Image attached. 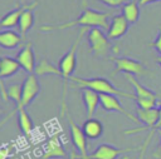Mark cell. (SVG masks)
Wrapping results in <instances>:
<instances>
[{"label": "cell", "instance_id": "5b68a950", "mask_svg": "<svg viewBox=\"0 0 161 159\" xmlns=\"http://www.w3.org/2000/svg\"><path fill=\"white\" fill-rule=\"evenodd\" d=\"M111 60H113L116 68H114V74L116 73H123V74H132V75H147L148 74V69L145 64H142L141 61L132 59V58H127V56H122V58H117V56H112Z\"/></svg>", "mask_w": 161, "mask_h": 159}, {"label": "cell", "instance_id": "1f68e13d", "mask_svg": "<svg viewBox=\"0 0 161 159\" xmlns=\"http://www.w3.org/2000/svg\"><path fill=\"white\" fill-rule=\"evenodd\" d=\"M1 63H3V58H0V69H1Z\"/></svg>", "mask_w": 161, "mask_h": 159}, {"label": "cell", "instance_id": "4dcf8cb0", "mask_svg": "<svg viewBox=\"0 0 161 159\" xmlns=\"http://www.w3.org/2000/svg\"><path fill=\"white\" fill-rule=\"evenodd\" d=\"M156 61H157V64L161 66V55H158V56L156 58Z\"/></svg>", "mask_w": 161, "mask_h": 159}, {"label": "cell", "instance_id": "8992f818", "mask_svg": "<svg viewBox=\"0 0 161 159\" xmlns=\"http://www.w3.org/2000/svg\"><path fill=\"white\" fill-rule=\"evenodd\" d=\"M69 129H70V136H72V141L73 145L75 146V149L78 150V155L80 156V159H89V154H88V138L86 136L82 126L77 125L74 123V120L70 118L69 119Z\"/></svg>", "mask_w": 161, "mask_h": 159}, {"label": "cell", "instance_id": "e575fe53", "mask_svg": "<svg viewBox=\"0 0 161 159\" xmlns=\"http://www.w3.org/2000/svg\"><path fill=\"white\" fill-rule=\"evenodd\" d=\"M20 3H25V0H20Z\"/></svg>", "mask_w": 161, "mask_h": 159}, {"label": "cell", "instance_id": "7c38bea8", "mask_svg": "<svg viewBox=\"0 0 161 159\" xmlns=\"http://www.w3.org/2000/svg\"><path fill=\"white\" fill-rule=\"evenodd\" d=\"M18 63L20 64V66L29 74L34 73L35 69V58H34V53H33V45L31 43H26L24 45V48L18 53L16 58Z\"/></svg>", "mask_w": 161, "mask_h": 159}, {"label": "cell", "instance_id": "9a60e30c", "mask_svg": "<svg viewBox=\"0 0 161 159\" xmlns=\"http://www.w3.org/2000/svg\"><path fill=\"white\" fill-rule=\"evenodd\" d=\"M82 129L88 139H98L103 134V125L98 119L88 118L84 124L82 125Z\"/></svg>", "mask_w": 161, "mask_h": 159}, {"label": "cell", "instance_id": "d590c367", "mask_svg": "<svg viewBox=\"0 0 161 159\" xmlns=\"http://www.w3.org/2000/svg\"><path fill=\"white\" fill-rule=\"evenodd\" d=\"M158 130H161V125H160V128H158Z\"/></svg>", "mask_w": 161, "mask_h": 159}, {"label": "cell", "instance_id": "e0dca14e", "mask_svg": "<svg viewBox=\"0 0 161 159\" xmlns=\"http://www.w3.org/2000/svg\"><path fill=\"white\" fill-rule=\"evenodd\" d=\"M23 40V36L13 30L0 31V46L5 49H14L16 48Z\"/></svg>", "mask_w": 161, "mask_h": 159}, {"label": "cell", "instance_id": "3957f363", "mask_svg": "<svg viewBox=\"0 0 161 159\" xmlns=\"http://www.w3.org/2000/svg\"><path fill=\"white\" fill-rule=\"evenodd\" d=\"M70 81L75 83L80 89L82 88H89L99 94H113L121 98H126V99H136L135 94L131 93H126L119 90L118 88H116L109 80L104 79V78H92V79H86V78H77V76H72Z\"/></svg>", "mask_w": 161, "mask_h": 159}, {"label": "cell", "instance_id": "30bf717a", "mask_svg": "<svg viewBox=\"0 0 161 159\" xmlns=\"http://www.w3.org/2000/svg\"><path fill=\"white\" fill-rule=\"evenodd\" d=\"M128 25H130V23L125 18L123 14H118V15L112 16L109 25H108V29H107V36L111 40H114V39L123 36L128 30Z\"/></svg>", "mask_w": 161, "mask_h": 159}, {"label": "cell", "instance_id": "5bb4252c", "mask_svg": "<svg viewBox=\"0 0 161 159\" xmlns=\"http://www.w3.org/2000/svg\"><path fill=\"white\" fill-rule=\"evenodd\" d=\"M125 76H126V79L128 80V83L133 86V89H135V95H136V98H148V99H157V94L156 93H153L151 89H148V88H146L145 85H142L137 79H136V76L135 75H132V74H125Z\"/></svg>", "mask_w": 161, "mask_h": 159}, {"label": "cell", "instance_id": "6da1fadb", "mask_svg": "<svg viewBox=\"0 0 161 159\" xmlns=\"http://www.w3.org/2000/svg\"><path fill=\"white\" fill-rule=\"evenodd\" d=\"M108 18L109 14L108 13H101L97 11L94 9H88L86 8L83 10V13L80 14L79 18H77L75 20H70L68 23L64 24H55V25H43L40 28V30L43 31H50V30H63V29H68V28H73V26H83V28H101V29H108Z\"/></svg>", "mask_w": 161, "mask_h": 159}, {"label": "cell", "instance_id": "4fadbf2b", "mask_svg": "<svg viewBox=\"0 0 161 159\" xmlns=\"http://www.w3.org/2000/svg\"><path fill=\"white\" fill-rule=\"evenodd\" d=\"M82 98L87 110V118H93V114L99 104V93L89 89L82 88Z\"/></svg>", "mask_w": 161, "mask_h": 159}, {"label": "cell", "instance_id": "52a82bcc", "mask_svg": "<svg viewBox=\"0 0 161 159\" xmlns=\"http://www.w3.org/2000/svg\"><path fill=\"white\" fill-rule=\"evenodd\" d=\"M39 93H40L39 81L36 79V75L31 73V74H29L25 78L24 83H23V94H21V105H20V109H25L36 98V95Z\"/></svg>", "mask_w": 161, "mask_h": 159}, {"label": "cell", "instance_id": "f546056e", "mask_svg": "<svg viewBox=\"0 0 161 159\" xmlns=\"http://www.w3.org/2000/svg\"><path fill=\"white\" fill-rule=\"evenodd\" d=\"M69 159H80V156H79V155H77V154H75V151H72V153H70Z\"/></svg>", "mask_w": 161, "mask_h": 159}, {"label": "cell", "instance_id": "836d02e7", "mask_svg": "<svg viewBox=\"0 0 161 159\" xmlns=\"http://www.w3.org/2000/svg\"><path fill=\"white\" fill-rule=\"evenodd\" d=\"M122 159H130L128 156H122Z\"/></svg>", "mask_w": 161, "mask_h": 159}, {"label": "cell", "instance_id": "cb8c5ba5", "mask_svg": "<svg viewBox=\"0 0 161 159\" xmlns=\"http://www.w3.org/2000/svg\"><path fill=\"white\" fill-rule=\"evenodd\" d=\"M157 30H158L157 36H156V39H155L150 45H151V46H152V48L161 55V24L158 25V29H157Z\"/></svg>", "mask_w": 161, "mask_h": 159}, {"label": "cell", "instance_id": "44dd1931", "mask_svg": "<svg viewBox=\"0 0 161 159\" xmlns=\"http://www.w3.org/2000/svg\"><path fill=\"white\" fill-rule=\"evenodd\" d=\"M18 123H19V126H20L21 131L24 133V135L29 138L34 129V124H33L30 115L26 113L25 109H20L18 111Z\"/></svg>", "mask_w": 161, "mask_h": 159}, {"label": "cell", "instance_id": "d4e9b609", "mask_svg": "<svg viewBox=\"0 0 161 159\" xmlns=\"http://www.w3.org/2000/svg\"><path fill=\"white\" fill-rule=\"evenodd\" d=\"M98 1H101L102 4H104V5L109 6V8H118V6H123V5L127 3V0H98Z\"/></svg>", "mask_w": 161, "mask_h": 159}, {"label": "cell", "instance_id": "ac0fdd59", "mask_svg": "<svg viewBox=\"0 0 161 159\" xmlns=\"http://www.w3.org/2000/svg\"><path fill=\"white\" fill-rule=\"evenodd\" d=\"M28 6H29V5H23V6H20V8L13 10V11H10V13H8V14L0 20V28H3V29H11V28H14L15 25H18L21 14L24 13V10H25Z\"/></svg>", "mask_w": 161, "mask_h": 159}, {"label": "cell", "instance_id": "2e32d148", "mask_svg": "<svg viewBox=\"0 0 161 159\" xmlns=\"http://www.w3.org/2000/svg\"><path fill=\"white\" fill-rule=\"evenodd\" d=\"M38 5V1H34L33 4H30L25 10L24 13L21 14L20 19H19V29H20V34L21 36H24L29 29L33 26V23H34V15H33V9Z\"/></svg>", "mask_w": 161, "mask_h": 159}, {"label": "cell", "instance_id": "277c9868", "mask_svg": "<svg viewBox=\"0 0 161 159\" xmlns=\"http://www.w3.org/2000/svg\"><path fill=\"white\" fill-rule=\"evenodd\" d=\"M111 39L104 35L101 28H92L88 31V43L92 53L96 56H106L111 50Z\"/></svg>", "mask_w": 161, "mask_h": 159}, {"label": "cell", "instance_id": "484cf974", "mask_svg": "<svg viewBox=\"0 0 161 159\" xmlns=\"http://www.w3.org/2000/svg\"><path fill=\"white\" fill-rule=\"evenodd\" d=\"M9 154H10V148L8 145L0 146V159H8Z\"/></svg>", "mask_w": 161, "mask_h": 159}, {"label": "cell", "instance_id": "9c48e42d", "mask_svg": "<svg viewBox=\"0 0 161 159\" xmlns=\"http://www.w3.org/2000/svg\"><path fill=\"white\" fill-rule=\"evenodd\" d=\"M64 156H65V150L62 144L60 135L57 133L47 140L40 159H53V158H64Z\"/></svg>", "mask_w": 161, "mask_h": 159}, {"label": "cell", "instance_id": "f1b7e54d", "mask_svg": "<svg viewBox=\"0 0 161 159\" xmlns=\"http://www.w3.org/2000/svg\"><path fill=\"white\" fill-rule=\"evenodd\" d=\"M157 1H161V0H138V4H140V6H145V5H148L152 3H157Z\"/></svg>", "mask_w": 161, "mask_h": 159}, {"label": "cell", "instance_id": "8fae6325", "mask_svg": "<svg viewBox=\"0 0 161 159\" xmlns=\"http://www.w3.org/2000/svg\"><path fill=\"white\" fill-rule=\"evenodd\" d=\"M131 149H119L111 144H101L89 154V159H117L123 153L130 151Z\"/></svg>", "mask_w": 161, "mask_h": 159}, {"label": "cell", "instance_id": "603a6c76", "mask_svg": "<svg viewBox=\"0 0 161 159\" xmlns=\"http://www.w3.org/2000/svg\"><path fill=\"white\" fill-rule=\"evenodd\" d=\"M135 101L137 104V108H141V109H153V108H157V104H158L157 99H148V98H136Z\"/></svg>", "mask_w": 161, "mask_h": 159}, {"label": "cell", "instance_id": "ffe728a7", "mask_svg": "<svg viewBox=\"0 0 161 159\" xmlns=\"http://www.w3.org/2000/svg\"><path fill=\"white\" fill-rule=\"evenodd\" d=\"M20 68L21 66H20V64L18 63L16 59L9 58V56H4L3 58V63H1V69H0V79L9 78V76L14 75L15 73H18V70Z\"/></svg>", "mask_w": 161, "mask_h": 159}, {"label": "cell", "instance_id": "7402d4cb", "mask_svg": "<svg viewBox=\"0 0 161 159\" xmlns=\"http://www.w3.org/2000/svg\"><path fill=\"white\" fill-rule=\"evenodd\" d=\"M34 74L36 76H43V75H47V74H54V75H62L60 70L58 66L50 64L47 59H43L40 60L36 65H35V69H34Z\"/></svg>", "mask_w": 161, "mask_h": 159}, {"label": "cell", "instance_id": "d6986e66", "mask_svg": "<svg viewBox=\"0 0 161 159\" xmlns=\"http://www.w3.org/2000/svg\"><path fill=\"white\" fill-rule=\"evenodd\" d=\"M122 14L128 20L130 24L137 23L138 21V18H140V4H138V0L127 1L122 6Z\"/></svg>", "mask_w": 161, "mask_h": 159}, {"label": "cell", "instance_id": "83f0119b", "mask_svg": "<svg viewBox=\"0 0 161 159\" xmlns=\"http://www.w3.org/2000/svg\"><path fill=\"white\" fill-rule=\"evenodd\" d=\"M160 125H161V103H160V106H158V120H157V124H156L155 129H151V130H155V131L158 130Z\"/></svg>", "mask_w": 161, "mask_h": 159}, {"label": "cell", "instance_id": "d6a6232c", "mask_svg": "<svg viewBox=\"0 0 161 159\" xmlns=\"http://www.w3.org/2000/svg\"><path fill=\"white\" fill-rule=\"evenodd\" d=\"M1 114H3V109L0 108V116H1Z\"/></svg>", "mask_w": 161, "mask_h": 159}, {"label": "cell", "instance_id": "ba28073f", "mask_svg": "<svg viewBox=\"0 0 161 159\" xmlns=\"http://www.w3.org/2000/svg\"><path fill=\"white\" fill-rule=\"evenodd\" d=\"M99 104H101V106L106 111H117V113L123 114L125 116H127L132 121H136V123L138 121V118L136 115L128 113L122 106V104H121V101H119V99H118L117 95H113V94H99Z\"/></svg>", "mask_w": 161, "mask_h": 159}, {"label": "cell", "instance_id": "4316f807", "mask_svg": "<svg viewBox=\"0 0 161 159\" xmlns=\"http://www.w3.org/2000/svg\"><path fill=\"white\" fill-rule=\"evenodd\" d=\"M157 131H158V135H160V145H158L157 150L153 153V156H155V158L161 159V130H157Z\"/></svg>", "mask_w": 161, "mask_h": 159}, {"label": "cell", "instance_id": "7a4b0ae2", "mask_svg": "<svg viewBox=\"0 0 161 159\" xmlns=\"http://www.w3.org/2000/svg\"><path fill=\"white\" fill-rule=\"evenodd\" d=\"M87 30H89L88 28H82L80 31L78 33L73 45L70 46V49L60 58L59 60V70L62 73V78L64 80V84H63V99H62V115H64V111H65V94H67V83L68 80H70L72 78V73L74 71V68H75V54H77V49H78V45L83 38V35L87 33Z\"/></svg>", "mask_w": 161, "mask_h": 159}]
</instances>
